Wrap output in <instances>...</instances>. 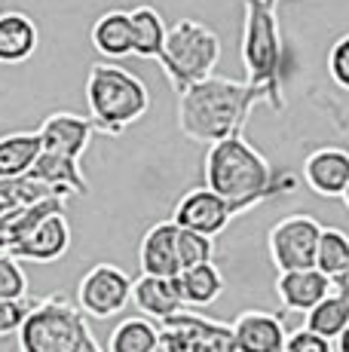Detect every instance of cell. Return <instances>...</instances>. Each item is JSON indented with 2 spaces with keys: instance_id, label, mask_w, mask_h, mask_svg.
<instances>
[{
  "instance_id": "obj_1",
  "label": "cell",
  "mask_w": 349,
  "mask_h": 352,
  "mask_svg": "<svg viewBox=\"0 0 349 352\" xmlns=\"http://www.w3.org/2000/svg\"><path fill=\"white\" fill-rule=\"evenodd\" d=\"M203 175L205 187L230 202L236 218L273 196L297 190V178L291 172H273L270 160L251 141H245V135L212 144L203 162Z\"/></svg>"
},
{
  "instance_id": "obj_2",
  "label": "cell",
  "mask_w": 349,
  "mask_h": 352,
  "mask_svg": "<svg viewBox=\"0 0 349 352\" xmlns=\"http://www.w3.org/2000/svg\"><path fill=\"white\" fill-rule=\"evenodd\" d=\"M260 101L264 96L245 80L214 74L178 96V129L196 144L212 147L233 135H243L248 113Z\"/></svg>"
},
{
  "instance_id": "obj_3",
  "label": "cell",
  "mask_w": 349,
  "mask_h": 352,
  "mask_svg": "<svg viewBox=\"0 0 349 352\" xmlns=\"http://www.w3.org/2000/svg\"><path fill=\"white\" fill-rule=\"evenodd\" d=\"M245 22H243V65L245 83L264 96L273 111H285L282 96V74H285V43H282L276 6L260 0H243Z\"/></svg>"
},
{
  "instance_id": "obj_4",
  "label": "cell",
  "mask_w": 349,
  "mask_h": 352,
  "mask_svg": "<svg viewBox=\"0 0 349 352\" xmlns=\"http://www.w3.org/2000/svg\"><path fill=\"white\" fill-rule=\"evenodd\" d=\"M86 104L98 132L123 135L150 111V89L120 65H92L86 77Z\"/></svg>"
},
{
  "instance_id": "obj_5",
  "label": "cell",
  "mask_w": 349,
  "mask_h": 352,
  "mask_svg": "<svg viewBox=\"0 0 349 352\" xmlns=\"http://www.w3.org/2000/svg\"><path fill=\"white\" fill-rule=\"evenodd\" d=\"M218 62H221V37L209 25H203L199 19H181L174 28H169L159 65L169 74L178 96L184 89H190L193 83H203V80L214 77Z\"/></svg>"
},
{
  "instance_id": "obj_6",
  "label": "cell",
  "mask_w": 349,
  "mask_h": 352,
  "mask_svg": "<svg viewBox=\"0 0 349 352\" xmlns=\"http://www.w3.org/2000/svg\"><path fill=\"white\" fill-rule=\"evenodd\" d=\"M89 334L92 331L80 307L62 294H49L34 303L16 340L22 352H83Z\"/></svg>"
},
{
  "instance_id": "obj_7",
  "label": "cell",
  "mask_w": 349,
  "mask_h": 352,
  "mask_svg": "<svg viewBox=\"0 0 349 352\" xmlns=\"http://www.w3.org/2000/svg\"><path fill=\"white\" fill-rule=\"evenodd\" d=\"M322 224L310 214H288L273 224L267 236L270 261L279 273H294V270H313L315 254H319Z\"/></svg>"
},
{
  "instance_id": "obj_8",
  "label": "cell",
  "mask_w": 349,
  "mask_h": 352,
  "mask_svg": "<svg viewBox=\"0 0 349 352\" xmlns=\"http://www.w3.org/2000/svg\"><path fill=\"white\" fill-rule=\"evenodd\" d=\"M132 285L129 273L113 263H95L77 285V307L89 319H111L120 316L132 303Z\"/></svg>"
},
{
  "instance_id": "obj_9",
  "label": "cell",
  "mask_w": 349,
  "mask_h": 352,
  "mask_svg": "<svg viewBox=\"0 0 349 352\" xmlns=\"http://www.w3.org/2000/svg\"><path fill=\"white\" fill-rule=\"evenodd\" d=\"M159 334H163V352H236L230 324L205 319L190 309L163 322Z\"/></svg>"
},
{
  "instance_id": "obj_10",
  "label": "cell",
  "mask_w": 349,
  "mask_h": 352,
  "mask_svg": "<svg viewBox=\"0 0 349 352\" xmlns=\"http://www.w3.org/2000/svg\"><path fill=\"white\" fill-rule=\"evenodd\" d=\"M233 218H236V214H233L230 202L221 199L218 193H212L209 187H193V190H187L172 212V221L181 230L209 236V239L224 233Z\"/></svg>"
},
{
  "instance_id": "obj_11",
  "label": "cell",
  "mask_w": 349,
  "mask_h": 352,
  "mask_svg": "<svg viewBox=\"0 0 349 352\" xmlns=\"http://www.w3.org/2000/svg\"><path fill=\"white\" fill-rule=\"evenodd\" d=\"M40 138H43L46 153H58L68 160H83L89 151L92 135H95V123L89 117H77V113H49L40 123Z\"/></svg>"
},
{
  "instance_id": "obj_12",
  "label": "cell",
  "mask_w": 349,
  "mask_h": 352,
  "mask_svg": "<svg viewBox=\"0 0 349 352\" xmlns=\"http://www.w3.org/2000/svg\"><path fill=\"white\" fill-rule=\"evenodd\" d=\"M178 224L159 221L144 233L138 245V263L141 276H157V279H178L181 276V261H178Z\"/></svg>"
},
{
  "instance_id": "obj_13",
  "label": "cell",
  "mask_w": 349,
  "mask_h": 352,
  "mask_svg": "<svg viewBox=\"0 0 349 352\" xmlns=\"http://www.w3.org/2000/svg\"><path fill=\"white\" fill-rule=\"evenodd\" d=\"M304 181L315 196L344 199L349 187V151L344 147H319L304 160Z\"/></svg>"
},
{
  "instance_id": "obj_14",
  "label": "cell",
  "mask_w": 349,
  "mask_h": 352,
  "mask_svg": "<svg viewBox=\"0 0 349 352\" xmlns=\"http://www.w3.org/2000/svg\"><path fill=\"white\" fill-rule=\"evenodd\" d=\"M230 328H233L236 352H285L288 334L276 313L245 309V313L236 316V322Z\"/></svg>"
},
{
  "instance_id": "obj_15",
  "label": "cell",
  "mask_w": 349,
  "mask_h": 352,
  "mask_svg": "<svg viewBox=\"0 0 349 352\" xmlns=\"http://www.w3.org/2000/svg\"><path fill=\"white\" fill-rule=\"evenodd\" d=\"M334 291V282L322 270H294V273H279L276 297L288 313H310L328 294Z\"/></svg>"
},
{
  "instance_id": "obj_16",
  "label": "cell",
  "mask_w": 349,
  "mask_h": 352,
  "mask_svg": "<svg viewBox=\"0 0 349 352\" xmlns=\"http://www.w3.org/2000/svg\"><path fill=\"white\" fill-rule=\"evenodd\" d=\"M71 248V224L65 214H49L22 245L12 248L16 261H34V263H52L65 257Z\"/></svg>"
},
{
  "instance_id": "obj_17",
  "label": "cell",
  "mask_w": 349,
  "mask_h": 352,
  "mask_svg": "<svg viewBox=\"0 0 349 352\" xmlns=\"http://www.w3.org/2000/svg\"><path fill=\"white\" fill-rule=\"evenodd\" d=\"M132 303L138 307V313H144V319L169 322L178 313H184V300L174 279H157V276H141L132 285Z\"/></svg>"
},
{
  "instance_id": "obj_18",
  "label": "cell",
  "mask_w": 349,
  "mask_h": 352,
  "mask_svg": "<svg viewBox=\"0 0 349 352\" xmlns=\"http://www.w3.org/2000/svg\"><path fill=\"white\" fill-rule=\"evenodd\" d=\"M40 46L34 19L25 12H0V65H25Z\"/></svg>"
},
{
  "instance_id": "obj_19",
  "label": "cell",
  "mask_w": 349,
  "mask_h": 352,
  "mask_svg": "<svg viewBox=\"0 0 349 352\" xmlns=\"http://www.w3.org/2000/svg\"><path fill=\"white\" fill-rule=\"evenodd\" d=\"M89 40L95 46L98 56L111 58V62H120V58L132 56V16L126 10H107L104 16L95 19L89 31Z\"/></svg>"
},
{
  "instance_id": "obj_20",
  "label": "cell",
  "mask_w": 349,
  "mask_h": 352,
  "mask_svg": "<svg viewBox=\"0 0 349 352\" xmlns=\"http://www.w3.org/2000/svg\"><path fill=\"white\" fill-rule=\"evenodd\" d=\"M31 178L46 184L49 190H56L58 196H65V199H68L71 193H77V196L89 193V181H86V175H83V166H80L77 160L58 157V153L43 151V157L31 168Z\"/></svg>"
},
{
  "instance_id": "obj_21",
  "label": "cell",
  "mask_w": 349,
  "mask_h": 352,
  "mask_svg": "<svg viewBox=\"0 0 349 352\" xmlns=\"http://www.w3.org/2000/svg\"><path fill=\"white\" fill-rule=\"evenodd\" d=\"M43 157L40 132H10L0 138V181L25 178Z\"/></svg>"
},
{
  "instance_id": "obj_22",
  "label": "cell",
  "mask_w": 349,
  "mask_h": 352,
  "mask_svg": "<svg viewBox=\"0 0 349 352\" xmlns=\"http://www.w3.org/2000/svg\"><path fill=\"white\" fill-rule=\"evenodd\" d=\"M132 16V56L147 58V62H159L166 50V37H169V28H166L159 10L153 6H135L129 10Z\"/></svg>"
},
{
  "instance_id": "obj_23",
  "label": "cell",
  "mask_w": 349,
  "mask_h": 352,
  "mask_svg": "<svg viewBox=\"0 0 349 352\" xmlns=\"http://www.w3.org/2000/svg\"><path fill=\"white\" fill-rule=\"evenodd\" d=\"M174 282H178L184 307H196V309L212 307L224 294V273L218 270V263H203V267L184 270Z\"/></svg>"
},
{
  "instance_id": "obj_24",
  "label": "cell",
  "mask_w": 349,
  "mask_h": 352,
  "mask_svg": "<svg viewBox=\"0 0 349 352\" xmlns=\"http://www.w3.org/2000/svg\"><path fill=\"white\" fill-rule=\"evenodd\" d=\"M163 334L150 319H123L107 337V352H157Z\"/></svg>"
},
{
  "instance_id": "obj_25",
  "label": "cell",
  "mask_w": 349,
  "mask_h": 352,
  "mask_svg": "<svg viewBox=\"0 0 349 352\" xmlns=\"http://www.w3.org/2000/svg\"><path fill=\"white\" fill-rule=\"evenodd\" d=\"M304 328L313 331V334H319V337H325V340H331V343L340 340V334L349 328V300L344 294H337V291H331L319 307L306 313Z\"/></svg>"
},
{
  "instance_id": "obj_26",
  "label": "cell",
  "mask_w": 349,
  "mask_h": 352,
  "mask_svg": "<svg viewBox=\"0 0 349 352\" xmlns=\"http://www.w3.org/2000/svg\"><path fill=\"white\" fill-rule=\"evenodd\" d=\"M346 267H349V233L340 227H322L315 270H322V273L334 282Z\"/></svg>"
},
{
  "instance_id": "obj_27",
  "label": "cell",
  "mask_w": 349,
  "mask_h": 352,
  "mask_svg": "<svg viewBox=\"0 0 349 352\" xmlns=\"http://www.w3.org/2000/svg\"><path fill=\"white\" fill-rule=\"evenodd\" d=\"M178 261H181V273L193 270V267H203V263H214V239L190 233V230H181L178 233Z\"/></svg>"
},
{
  "instance_id": "obj_28",
  "label": "cell",
  "mask_w": 349,
  "mask_h": 352,
  "mask_svg": "<svg viewBox=\"0 0 349 352\" xmlns=\"http://www.w3.org/2000/svg\"><path fill=\"white\" fill-rule=\"evenodd\" d=\"M0 300H28V276L12 254H0Z\"/></svg>"
},
{
  "instance_id": "obj_29",
  "label": "cell",
  "mask_w": 349,
  "mask_h": 352,
  "mask_svg": "<svg viewBox=\"0 0 349 352\" xmlns=\"http://www.w3.org/2000/svg\"><path fill=\"white\" fill-rule=\"evenodd\" d=\"M328 77L334 80V86L349 92V34L337 37L328 50Z\"/></svg>"
},
{
  "instance_id": "obj_30",
  "label": "cell",
  "mask_w": 349,
  "mask_h": 352,
  "mask_svg": "<svg viewBox=\"0 0 349 352\" xmlns=\"http://www.w3.org/2000/svg\"><path fill=\"white\" fill-rule=\"evenodd\" d=\"M37 300H0V337H16Z\"/></svg>"
},
{
  "instance_id": "obj_31",
  "label": "cell",
  "mask_w": 349,
  "mask_h": 352,
  "mask_svg": "<svg viewBox=\"0 0 349 352\" xmlns=\"http://www.w3.org/2000/svg\"><path fill=\"white\" fill-rule=\"evenodd\" d=\"M285 352H334V343L313 334V331H306V328H297L288 334Z\"/></svg>"
},
{
  "instance_id": "obj_32",
  "label": "cell",
  "mask_w": 349,
  "mask_h": 352,
  "mask_svg": "<svg viewBox=\"0 0 349 352\" xmlns=\"http://www.w3.org/2000/svg\"><path fill=\"white\" fill-rule=\"evenodd\" d=\"M334 291H337V294H344L346 300H349V267L337 276V279H334Z\"/></svg>"
},
{
  "instance_id": "obj_33",
  "label": "cell",
  "mask_w": 349,
  "mask_h": 352,
  "mask_svg": "<svg viewBox=\"0 0 349 352\" xmlns=\"http://www.w3.org/2000/svg\"><path fill=\"white\" fill-rule=\"evenodd\" d=\"M0 352H22L16 337H0Z\"/></svg>"
},
{
  "instance_id": "obj_34",
  "label": "cell",
  "mask_w": 349,
  "mask_h": 352,
  "mask_svg": "<svg viewBox=\"0 0 349 352\" xmlns=\"http://www.w3.org/2000/svg\"><path fill=\"white\" fill-rule=\"evenodd\" d=\"M337 352H349V328L340 334V340H337Z\"/></svg>"
},
{
  "instance_id": "obj_35",
  "label": "cell",
  "mask_w": 349,
  "mask_h": 352,
  "mask_svg": "<svg viewBox=\"0 0 349 352\" xmlns=\"http://www.w3.org/2000/svg\"><path fill=\"white\" fill-rule=\"evenodd\" d=\"M260 3H267V6H276V3H279V0H260Z\"/></svg>"
},
{
  "instance_id": "obj_36",
  "label": "cell",
  "mask_w": 349,
  "mask_h": 352,
  "mask_svg": "<svg viewBox=\"0 0 349 352\" xmlns=\"http://www.w3.org/2000/svg\"><path fill=\"white\" fill-rule=\"evenodd\" d=\"M344 202H346V208H349V187H346V193H344Z\"/></svg>"
},
{
  "instance_id": "obj_37",
  "label": "cell",
  "mask_w": 349,
  "mask_h": 352,
  "mask_svg": "<svg viewBox=\"0 0 349 352\" xmlns=\"http://www.w3.org/2000/svg\"><path fill=\"white\" fill-rule=\"evenodd\" d=\"M157 352H163V346H159V349H157Z\"/></svg>"
}]
</instances>
